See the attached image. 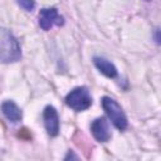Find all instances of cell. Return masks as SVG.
<instances>
[{"label": "cell", "instance_id": "6da1fadb", "mask_svg": "<svg viewBox=\"0 0 161 161\" xmlns=\"http://www.w3.org/2000/svg\"><path fill=\"white\" fill-rule=\"evenodd\" d=\"M21 49L16 38L5 28H0V63L9 64L20 60Z\"/></svg>", "mask_w": 161, "mask_h": 161}, {"label": "cell", "instance_id": "7a4b0ae2", "mask_svg": "<svg viewBox=\"0 0 161 161\" xmlns=\"http://www.w3.org/2000/svg\"><path fill=\"white\" fill-rule=\"evenodd\" d=\"M101 103H102V107H103L106 114L113 123V126L119 131H125L127 128L128 122H127V117H126L122 107L118 104V102L108 96H104V97H102Z\"/></svg>", "mask_w": 161, "mask_h": 161}, {"label": "cell", "instance_id": "3957f363", "mask_svg": "<svg viewBox=\"0 0 161 161\" xmlns=\"http://www.w3.org/2000/svg\"><path fill=\"white\" fill-rule=\"evenodd\" d=\"M65 103L68 107H70L75 112H82L88 109L92 106V97L89 94L88 88L77 87L72 89L65 97Z\"/></svg>", "mask_w": 161, "mask_h": 161}, {"label": "cell", "instance_id": "277c9868", "mask_svg": "<svg viewBox=\"0 0 161 161\" xmlns=\"http://www.w3.org/2000/svg\"><path fill=\"white\" fill-rule=\"evenodd\" d=\"M38 18H39V26L43 30H49V29H52L53 25L60 26L64 24V18L62 15H59V13L55 8L40 9Z\"/></svg>", "mask_w": 161, "mask_h": 161}, {"label": "cell", "instance_id": "5b68a950", "mask_svg": "<svg viewBox=\"0 0 161 161\" xmlns=\"http://www.w3.org/2000/svg\"><path fill=\"white\" fill-rule=\"evenodd\" d=\"M43 121L45 130L49 136L55 137L59 133L60 130V122H59V116L57 109L53 106H47L43 111Z\"/></svg>", "mask_w": 161, "mask_h": 161}, {"label": "cell", "instance_id": "8992f818", "mask_svg": "<svg viewBox=\"0 0 161 161\" xmlns=\"http://www.w3.org/2000/svg\"><path fill=\"white\" fill-rule=\"evenodd\" d=\"M91 132L98 142H107V141H109V138L112 136L109 125L104 117L96 118L91 123Z\"/></svg>", "mask_w": 161, "mask_h": 161}, {"label": "cell", "instance_id": "52a82bcc", "mask_svg": "<svg viewBox=\"0 0 161 161\" xmlns=\"http://www.w3.org/2000/svg\"><path fill=\"white\" fill-rule=\"evenodd\" d=\"M0 109L5 118L13 123L20 122L23 118V112L14 101H4L0 106Z\"/></svg>", "mask_w": 161, "mask_h": 161}, {"label": "cell", "instance_id": "ba28073f", "mask_svg": "<svg viewBox=\"0 0 161 161\" xmlns=\"http://www.w3.org/2000/svg\"><path fill=\"white\" fill-rule=\"evenodd\" d=\"M93 64L96 68L107 78H116L117 77V68L114 67L113 63L107 60L106 58L102 57H94L93 58Z\"/></svg>", "mask_w": 161, "mask_h": 161}, {"label": "cell", "instance_id": "9c48e42d", "mask_svg": "<svg viewBox=\"0 0 161 161\" xmlns=\"http://www.w3.org/2000/svg\"><path fill=\"white\" fill-rule=\"evenodd\" d=\"M15 1L20 8H23L26 11H31L35 8V1L34 0H15Z\"/></svg>", "mask_w": 161, "mask_h": 161}, {"label": "cell", "instance_id": "30bf717a", "mask_svg": "<svg viewBox=\"0 0 161 161\" xmlns=\"http://www.w3.org/2000/svg\"><path fill=\"white\" fill-rule=\"evenodd\" d=\"M69 157H70V158H77V156H74V155H73V153H72L70 151H69V152H68V155H67V156L64 157V160H68Z\"/></svg>", "mask_w": 161, "mask_h": 161}, {"label": "cell", "instance_id": "8fae6325", "mask_svg": "<svg viewBox=\"0 0 161 161\" xmlns=\"http://www.w3.org/2000/svg\"><path fill=\"white\" fill-rule=\"evenodd\" d=\"M158 29H156V34H155V38H156V43L157 44H160V36H158Z\"/></svg>", "mask_w": 161, "mask_h": 161}, {"label": "cell", "instance_id": "7c38bea8", "mask_svg": "<svg viewBox=\"0 0 161 161\" xmlns=\"http://www.w3.org/2000/svg\"><path fill=\"white\" fill-rule=\"evenodd\" d=\"M145 1H151V0H145Z\"/></svg>", "mask_w": 161, "mask_h": 161}]
</instances>
